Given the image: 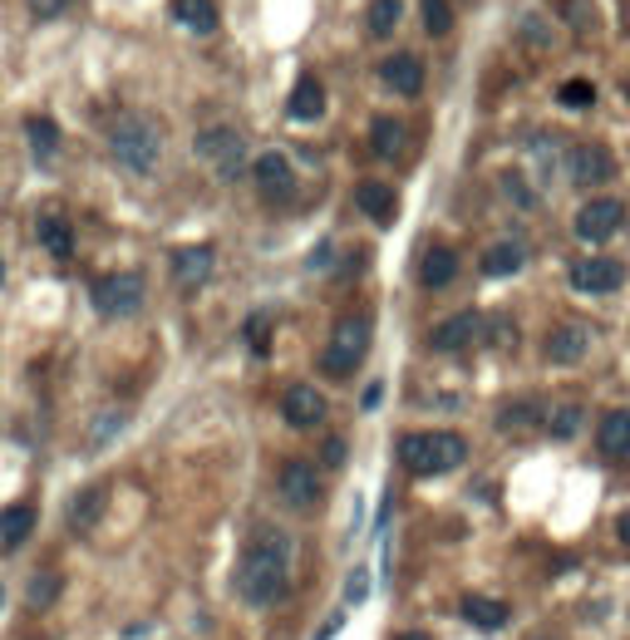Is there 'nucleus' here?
<instances>
[{"label":"nucleus","instance_id":"obj_1","mask_svg":"<svg viewBox=\"0 0 630 640\" xmlns=\"http://www.w3.org/2000/svg\"><path fill=\"white\" fill-rule=\"evenodd\" d=\"M291 537L281 527H257V537L246 542L242 566H236V597L246 606H277L291 587Z\"/></svg>","mask_w":630,"mask_h":640},{"label":"nucleus","instance_id":"obj_2","mask_svg":"<svg viewBox=\"0 0 630 640\" xmlns=\"http://www.w3.org/2000/svg\"><path fill=\"white\" fill-rule=\"evenodd\" d=\"M468 459V438L449 434V428H428V434H404L399 438V463H404L414 478H434V473H449Z\"/></svg>","mask_w":630,"mask_h":640},{"label":"nucleus","instance_id":"obj_3","mask_svg":"<svg viewBox=\"0 0 630 640\" xmlns=\"http://www.w3.org/2000/svg\"><path fill=\"white\" fill-rule=\"evenodd\" d=\"M108 149H114L118 168L153 172V163H158V128L143 114H118L114 124H108Z\"/></svg>","mask_w":630,"mask_h":640},{"label":"nucleus","instance_id":"obj_4","mask_svg":"<svg viewBox=\"0 0 630 640\" xmlns=\"http://www.w3.org/2000/svg\"><path fill=\"white\" fill-rule=\"evenodd\" d=\"M370 316H345L335 320V331H331V345H325L321 355V370L335 374V380H345V374L360 370V360L370 355Z\"/></svg>","mask_w":630,"mask_h":640},{"label":"nucleus","instance_id":"obj_5","mask_svg":"<svg viewBox=\"0 0 630 640\" xmlns=\"http://www.w3.org/2000/svg\"><path fill=\"white\" fill-rule=\"evenodd\" d=\"M89 300H94L99 316L124 320L143 306V277L139 271H108V277H99L94 286H89Z\"/></svg>","mask_w":630,"mask_h":640},{"label":"nucleus","instance_id":"obj_6","mask_svg":"<svg viewBox=\"0 0 630 640\" xmlns=\"http://www.w3.org/2000/svg\"><path fill=\"white\" fill-rule=\"evenodd\" d=\"M242 153H246L242 133H236V128H227V124L203 128V133H197V158H203L207 168H217L222 178H236V172H242Z\"/></svg>","mask_w":630,"mask_h":640},{"label":"nucleus","instance_id":"obj_7","mask_svg":"<svg viewBox=\"0 0 630 640\" xmlns=\"http://www.w3.org/2000/svg\"><path fill=\"white\" fill-rule=\"evenodd\" d=\"M252 182H257V192L277 207L296 197V168H291L286 153H261V158L252 163Z\"/></svg>","mask_w":630,"mask_h":640},{"label":"nucleus","instance_id":"obj_8","mask_svg":"<svg viewBox=\"0 0 630 640\" xmlns=\"http://www.w3.org/2000/svg\"><path fill=\"white\" fill-rule=\"evenodd\" d=\"M620 222H626V207L616 197H591L577 213V236L581 242H610L620 232Z\"/></svg>","mask_w":630,"mask_h":640},{"label":"nucleus","instance_id":"obj_9","mask_svg":"<svg viewBox=\"0 0 630 640\" xmlns=\"http://www.w3.org/2000/svg\"><path fill=\"white\" fill-rule=\"evenodd\" d=\"M610 172H616V158H610V149H601V143H577V149L566 153V178L581 182V188H596Z\"/></svg>","mask_w":630,"mask_h":640},{"label":"nucleus","instance_id":"obj_10","mask_svg":"<svg viewBox=\"0 0 630 640\" xmlns=\"http://www.w3.org/2000/svg\"><path fill=\"white\" fill-rule=\"evenodd\" d=\"M321 492H325V483H321V473L310 469V463L291 459L286 469H281V498H286L296 512H310L316 502H321Z\"/></svg>","mask_w":630,"mask_h":640},{"label":"nucleus","instance_id":"obj_11","mask_svg":"<svg viewBox=\"0 0 630 640\" xmlns=\"http://www.w3.org/2000/svg\"><path fill=\"white\" fill-rule=\"evenodd\" d=\"M626 281V267L610 261V256H581L571 261V286L587 291V296H601V291H616Z\"/></svg>","mask_w":630,"mask_h":640},{"label":"nucleus","instance_id":"obj_12","mask_svg":"<svg viewBox=\"0 0 630 640\" xmlns=\"http://www.w3.org/2000/svg\"><path fill=\"white\" fill-rule=\"evenodd\" d=\"M478 335H483V316L459 310V316L438 320L434 335H428V345H434V350H443V355H459V350H468V345H478Z\"/></svg>","mask_w":630,"mask_h":640},{"label":"nucleus","instance_id":"obj_13","mask_svg":"<svg viewBox=\"0 0 630 640\" xmlns=\"http://www.w3.org/2000/svg\"><path fill=\"white\" fill-rule=\"evenodd\" d=\"M213 271H217V252H213V246L197 242V246H178V252H172V281H178V286L193 291V286H203Z\"/></svg>","mask_w":630,"mask_h":640},{"label":"nucleus","instance_id":"obj_14","mask_svg":"<svg viewBox=\"0 0 630 640\" xmlns=\"http://www.w3.org/2000/svg\"><path fill=\"white\" fill-rule=\"evenodd\" d=\"M281 414H286L291 428H316L325 419V395L316 389V384H296V389H286V405H281Z\"/></svg>","mask_w":630,"mask_h":640},{"label":"nucleus","instance_id":"obj_15","mask_svg":"<svg viewBox=\"0 0 630 640\" xmlns=\"http://www.w3.org/2000/svg\"><path fill=\"white\" fill-rule=\"evenodd\" d=\"M380 79H385L395 94L414 99L419 89H424V60H419V54H389V60H380Z\"/></svg>","mask_w":630,"mask_h":640},{"label":"nucleus","instance_id":"obj_16","mask_svg":"<svg viewBox=\"0 0 630 640\" xmlns=\"http://www.w3.org/2000/svg\"><path fill=\"white\" fill-rule=\"evenodd\" d=\"M286 114L300 118V124H316V118L325 114V85H321V79L300 75L296 89H291V99H286Z\"/></svg>","mask_w":630,"mask_h":640},{"label":"nucleus","instance_id":"obj_17","mask_svg":"<svg viewBox=\"0 0 630 640\" xmlns=\"http://www.w3.org/2000/svg\"><path fill=\"white\" fill-rule=\"evenodd\" d=\"M587 325H577V320H566V325H556L552 335H547V360L552 364H577L581 355H587Z\"/></svg>","mask_w":630,"mask_h":640},{"label":"nucleus","instance_id":"obj_18","mask_svg":"<svg viewBox=\"0 0 630 640\" xmlns=\"http://www.w3.org/2000/svg\"><path fill=\"white\" fill-rule=\"evenodd\" d=\"M601 453L610 463H630V409H610L601 419Z\"/></svg>","mask_w":630,"mask_h":640},{"label":"nucleus","instance_id":"obj_19","mask_svg":"<svg viewBox=\"0 0 630 640\" xmlns=\"http://www.w3.org/2000/svg\"><path fill=\"white\" fill-rule=\"evenodd\" d=\"M453 277H459V252L453 246H428L424 261H419V281L428 291H438V286H449Z\"/></svg>","mask_w":630,"mask_h":640},{"label":"nucleus","instance_id":"obj_20","mask_svg":"<svg viewBox=\"0 0 630 640\" xmlns=\"http://www.w3.org/2000/svg\"><path fill=\"white\" fill-rule=\"evenodd\" d=\"M355 207H360L364 217H374V222H395V188L389 182H360L355 188Z\"/></svg>","mask_w":630,"mask_h":640},{"label":"nucleus","instance_id":"obj_21","mask_svg":"<svg viewBox=\"0 0 630 640\" xmlns=\"http://www.w3.org/2000/svg\"><path fill=\"white\" fill-rule=\"evenodd\" d=\"M168 11H172V21L188 25L193 35H213L217 30V5L213 0H172Z\"/></svg>","mask_w":630,"mask_h":640},{"label":"nucleus","instance_id":"obj_22","mask_svg":"<svg viewBox=\"0 0 630 640\" xmlns=\"http://www.w3.org/2000/svg\"><path fill=\"white\" fill-rule=\"evenodd\" d=\"M523 261H527L523 242H498L483 252V277H513V271H523Z\"/></svg>","mask_w":630,"mask_h":640},{"label":"nucleus","instance_id":"obj_23","mask_svg":"<svg viewBox=\"0 0 630 640\" xmlns=\"http://www.w3.org/2000/svg\"><path fill=\"white\" fill-rule=\"evenodd\" d=\"M463 620L468 626H478V630H498V626H507V616L513 611L502 606V601H492V597H463Z\"/></svg>","mask_w":630,"mask_h":640},{"label":"nucleus","instance_id":"obj_24","mask_svg":"<svg viewBox=\"0 0 630 640\" xmlns=\"http://www.w3.org/2000/svg\"><path fill=\"white\" fill-rule=\"evenodd\" d=\"M404 124H399V118H389V114H380L370 124V149L380 153V158H399V153H404Z\"/></svg>","mask_w":630,"mask_h":640},{"label":"nucleus","instance_id":"obj_25","mask_svg":"<svg viewBox=\"0 0 630 640\" xmlns=\"http://www.w3.org/2000/svg\"><path fill=\"white\" fill-rule=\"evenodd\" d=\"M35 533V508L30 502H11L0 512V547H21Z\"/></svg>","mask_w":630,"mask_h":640},{"label":"nucleus","instance_id":"obj_26","mask_svg":"<svg viewBox=\"0 0 630 640\" xmlns=\"http://www.w3.org/2000/svg\"><path fill=\"white\" fill-rule=\"evenodd\" d=\"M35 232H40V246L50 256H60V261H65V256H75V227L65 222V217H40V227H35Z\"/></svg>","mask_w":630,"mask_h":640},{"label":"nucleus","instance_id":"obj_27","mask_svg":"<svg viewBox=\"0 0 630 640\" xmlns=\"http://www.w3.org/2000/svg\"><path fill=\"white\" fill-rule=\"evenodd\" d=\"M25 139H30V153L40 163H50L54 153H60V128H54L50 118H40V114L25 118Z\"/></svg>","mask_w":630,"mask_h":640},{"label":"nucleus","instance_id":"obj_28","mask_svg":"<svg viewBox=\"0 0 630 640\" xmlns=\"http://www.w3.org/2000/svg\"><path fill=\"white\" fill-rule=\"evenodd\" d=\"M99 512H104V488H85L69 502V527H75V533H89V527L99 523Z\"/></svg>","mask_w":630,"mask_h":640},{"label":"nucleus","instance_id":"obj_29","mask_svg":"<svg viewBox=\"0 0 630 640\" xmlns=\"http://www.w3.org/2000/svg\"><path fill=\"white\" fill-rule=\"evenodd\" d=\"M60 572H35L30 576V587H25V601H30V611H50L54 606V597H60Z\"/></svg>","mask_w":630,"mask_h":640},{"label":"nucleus","instance_id":"obj_30","mask_svg":"<svg viewBox=\"0 0 630 640\" xmlns=\"http://www.w3.org/2000/svg\"><path fill=\"white\" fill-rule=\"evenodd\" d=\"M399 15H404V0H374L370 5V35H395Z\"/></svg>","mask_w":630,"mask_h":640},{"label":"nucleus","instance_id":"obj_31","mask_svg":"<svg viewBox=\"0 0 630 640\" xmlns=\"http://www.w3.org/2000/svg\"><path fill=\"white\" fill-rule=\"evenodd\" d=\"M419 5H424V30L443 40V35L453 30V11H449V0H419Z\"/></svg>","mask_w":630,"mask_h":640},{"label":"nucleus","instance_id":"obj_32","mask_svg":"<svg viewBox=\"0 0 630 640\" xmlns=\"http://www.w3.org/2000/svg\"><path fill=\"white\" fill-rule=\"evenodd\" d=\"M556 99H562L566 108H591V99H596V89H591L587 79H566V85L556 89Z\"/></svg>","mask_w":630,"mask_h":640},{"label":"nucleus","instance_id":"obj_33","mask_svg":"<svg viewBox=\"0 0 630 640\" xmlns=\"http://www.w3.org/2000/svg\"><path fill=\"white\" fill-rule=\"evenodd\" d=\"M547 428H552V438H571V434L581 428V405H562V409L552 414V424H547Z\"/></svg>","mask_w":630,"mask_h":640},{"label":"nucleus","instance_id":"obj_34","mask_svg":"<svg viewBox=\"0 0 630 640\" xmlns=\"http://www.w3.org/2000/svg\"><path fill=\"white\" fill-rule=\"evenodd\" d=\"M246 345H252L257 355H267V350H271V325H267V316H257L252 325H246Z\"/></svg>","mask_w":630,"mask_h":640},{"label":"nucleus","instance_id":"obj_35","mask_svg":"<svg viewBox=\"0 0 630 640\" xmlns=\"http://www.w3.org/2000/svg\"><path fill=\"white\" fill-rule=\"evenodd\" d=\"M537 414H542V409H537V405H513V409H507V414H502V428H523V424H537Z\"/></svg>","mask_w":630,"mask_h":640},{"label":"nucleus","instance_id":"obj_36","mask_svg":"<svg viewBox=\"0 0 630 640\" xmlns=\"http://www.w3.org/2000/svg\"><path fill=\"white\" fill-rule=\"evenodd\" d=\"M35 21H60V11H69V0H25Z\"/></svg>","mask_w":630,"mask_h":640},{"label":"nucleus","instance_id":"obj_37","mask_svg":"<svg viewBox=\"0 0 630 640\" xmlns=\"http://www.w3.org/2000/svg\"><path fill=\"white\" fill-rule=\"evenodd\" d=\"M325 463H345V438H331V444H325Z\"/></svg>","mask_w":630,"mask_h":640},{"label":"nucleus","instance_id":"obj_38","mask_svg":"<svg viewBox=\"0 0 630 640\" xmlns=\"http://www.w3.org/2000/svg\"><path fill=\"white\" fill-rule=\"evenodd\" d=\"M616 537H620V547H630V508L616 517Z\"/></svg>","mask_w":630,"mask_h":640},{"label":"nucleus","instance_id":"obj_39","mask_svg":"<svg viewBox=\"0 0 630 640\" xmlns=\"http://www.w3.org/2000/svg\"><path fill=\"white\" fill-rule=\"evenodd\" d=\"M364 581H370L364 572H355V576H350V601H364Z\"/></svg>","mask_w":630,"mask_h":640},{"label":"nucleus","instance_id":"obj_40","mask_svg":"<svg viewBox=\"0 0 630 640\" xmlns=\"http://www.w3.org/2000/svg\"><path fill=\"white\" fill-rule=\"evenodd\" d=\"M335 630H340V616H335V620H325V626H321V636H316V640H331Z\"/></svg>","mask_w":630,"mask_h":640},{"label":"nucleus","instance_id":"obj_41","mask_svg":"<svg viewBox=\"0 0 630 640\" xmlns=\"http://www.w3.org/2000/svg\"><path fill=\"white\" fill-rule=\"evenodd\" d=\"M395 640H428V636H424V630H399Z\"/></svg>","mask_w":630,"mask_h":640},{"label":"nucleus","instance_id":"obj_42","mask_svg":"<svg viewBox=\"0 0 630 640\" xmlns=\"http://www.w3.org/2000/svg\"><path fill=\"white\" fill-rule=\"evenodd\" d=\"M0 286H5V261H0Z\"/></svg>","mask_w":630,"mask_h":640}]
</instances>
